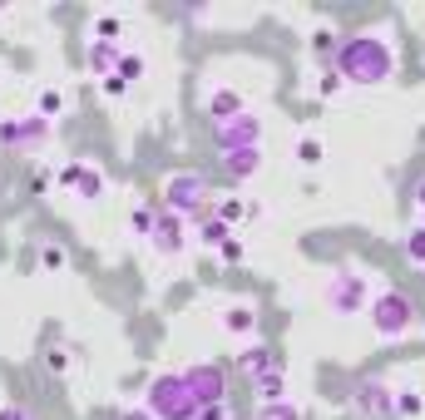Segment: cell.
Listing matches in <instances>:
<instances>
[{
  "label": "cell",
  "mask_w": 425,
  "mask_h": 420,
  "mask_svg": "<svg viewBox=\"0 0 425 420\" xmlns=\"http://www.w3.org/2000/svg\"><path fill=\"white\" fill-rule=\"evenodd\" d=\"M406 326V302L401 297H386L381 302V332H401Z\"/></svg>",
  "instance_id": "1"
},
{
  "label": "cell",
  "mask_w": 425,
  "mask_h": 420,
  "mask_svg": "<svg viewBox=\"0 0 425 420\" xmlns=\"http://www.w3.org/2000/svg\"><path fill=\"white\" fill-rule=\"evenodd\" d=\"M228 168H233V173L257 168V148H233V154H228Z\"/></svg>",
  "instance_id": "2"
},
{
  "label": "cell",
  "mask_w": 425,
  "mask_h": 420,
  "mask_svg": "<svg viewBox=\"0 0 425 420\" xmlns=\"http://www.w3.org/2000/svg\"><path fill=\"white\" fill-rule=\"evenodd\" d=\"M248 321H253V312H248V307H237V312H228V326H233V332H248Z\"/></svg>",
  "instance_id": "3"
},
{
  "label": "cell",
  "mask_w": 425,
  "mask_h": 420,
  "mask_svg": "<svg viewBox=\"0 0 425 420\" xmlns=\"http://www.w3.org/2000/svg\"><path fill=\"white\" fill-rule=\"evenodd\" d=\"M0 420H30V410H25V406H10V410L0 415Z\"/></svg>",
  "instance_id": "4"
}]
</instances>
